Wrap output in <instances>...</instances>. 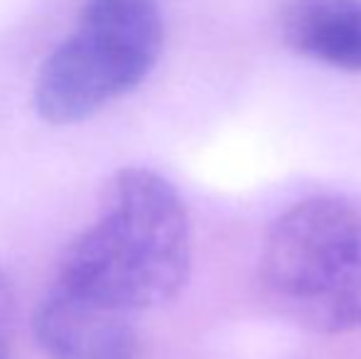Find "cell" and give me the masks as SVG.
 Listing matches in <instances>:
<instances>
[{
    "label": "cell",
    "mask_w": 361,
    "mask_h": 359,
    "mask_svg": "<svg viewBox=\"0 0 361 359\" xmlns=\"http://www.w3.org/2000/svg\"><path fill=\"white\" fill-rule=\"evenodd\" d=\"M192 266L185 200L147 168H123L111 180L104 214L69 244L57 286L121 312L172 300Z\"/></svg>",
    "instance_id": "6da1fadb"
},
{
    "label": "cell",
    "mask_w": 361,
    "mask_h": 359,
    "mask_svg": "<svg viewBox=\"0 0 361 359\" xmlns=\"http://www.w3.org/2000/svg\"><path fill=\"white\" fill-rule=\"evenodd\" d=\"M165 44L160 0H84L74 30L44 59L35 109L47 123H81L130 94Z\"/></svg>",
    "instance_id": "3957f363"
},
{
    "label": "cell",
    "mask_w": 361,
    "mask_h": 359,
    "mask_svg": "<svg viewBox=\"0 0 361 359\" xmlns=\"http://www.w3.org/2000/svg\"><path fill=\"white\" fill-rule=\"evenodd\" d=\"M281 37L293 52L344 72H361V0H288Z\"/></svg>",
    "instance_id": "5b68a950"
},
{
    "label": "cell",
    "mask_w": 361,
    "mask_h": 359,
    "mask_svg": "<svg viewBox=\"0 0 361 359\" xmlns=\"http://www.w3.org/2000/svg\"><path fill=\"white\" fill-rule=\"evenodd\" d=\"M266 298L319 335L361 330V200L317 195L276 217L261 251Z\"/></svg>",
    "instance_id": "7a4b0ae2"
},
{
    "label": "cell",
    "mask_w": 361,
    "mask_h": 359,
    "mask_svg": "<svg viewBox=\"0 0 361 359\" xmlns=\"http://www.w3.org/2000/svg\"><path fill=\"white\" fill-rule=\"evenodd\" d=\"M10 303V296H8V288H5V281H0V320L5 317V308Z\"/></svg>",
    "instance_id": "8992f818"
},
{
    "label": "cell",
    "mask_w": 361,
    "mask_h": 359,
    "mask_svg": "<svg viewBox=\"0 0 361 359\" xmlns=\"http://www.w3.org/2000/svg\"><path fill=\"white\" fill-rule=\"evenodd\" d=\"M32 335L49 359H135L138 335L121 312L54 283L32 315Z\"/></svg>",
    "instance_id": "277c9868"
},
{
    "label": "cell",
    "mask_w": 361,
    "mask_h": 359,
    "mask_svg": "<svg viewBox=\"0 0 361 359\" xmlns=\"http://www.w3.org/2000/svg\"><path fill=\"white\" fill-rule=\"evenodd\" d=\"M0 359H10V357H8V352H5L3 347H0Z\"/></svg>",
    "instance_id": "52a82bcc"
}]
</instances>
